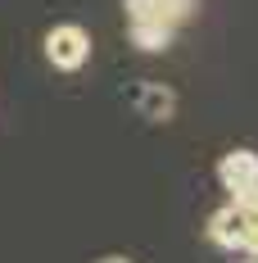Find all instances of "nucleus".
<instances>
[{"label":"nucleus","mask_w":258,"mask_h":263,"mask_svg":"<svg viewBox=\"0 0 258 263\" xmlns=\"http://www.w3.org/2000/svg\"><path fill=\"white\" fill-rule=\"evenodd\" d=\"M46 59H50L59 73H77L82 64L91 59V36H86V27L77 23H59L46 32Z\"/></svg>","instance_id":"f257e3e1"},{"label":"nucleus","mask_w":258,"mask_h":263,"mask_svg":"<svg viewBox=\"0 0 258 263\" xmlns=\"http://www.w3.org/2000/svg\"><path fill=\"white\" fill-rule=\"evenodd\" d=\"M200 0H123L127 23H154L163 32H177L181 23H190Z\"/></svg>","instance_id":"f03ea898"},{"label":"nucleus","mask_w":258,"mask_h":263,"mask_svg":"<svg viewBox=\"0 0 258 263\" xmlns=\"http://www.w3.org/2000/svg\"><path fill=\"white\" fill-rule=\"evenodd\" d=\"M217 182L231 200H245L258 186V155L254 150H227L222 163H217Z\"/></svg>","instance_id":"7ed1b4c3"},{"label":"nucleus","mask_w":258,"mask_h":263,"mask_svg":"<svg viewBox=\"0 0 258 263\" xmlns=\"http://www.w3.org/2000/svg\"><path fill=\"white\" fill-rule=\"evenodd\" d=\"M208 236L213 245H222V250H245V240H249V218L240 204H222V209L208 218Z\"/></svg>","instance_id":"20e7f679"},{"label":"nucleus","mask_w":258,"mask_h":263,"mask_svg":"<svg viewBox=\"0 0 258 263\" xmlns=\"http://www.w3.org/2000/svg\"><path fill=\"white\" fill-rule=\"evenodd\" d=\"M136 100H141V109H145L150 118H172V109H177V96H172L168 86H154V82L136 86Z\"/></svg>","instance_id":"39448f33"},{"label":"nucleus","mask_w":258,"mask_h":263,"mask_svg":"<svg viewBox=\"0 0 258 263\" xmlns=\"http://www.w3.org/2000/svg\"><path fill=\"white\" fill-rule=\"evenodd\" d=\"M127 36H131L136 50H163V46L172 41V32H163V27H154V23H131Z\"/></svg>","instance_id":"423d86ee"},{"label":"nucleus","mask_w":258,"mask_h":263,"mask_svg":"<svg viewBox=\"0 0 258 263\" xmlns=\"http://www.w3.org/2000/svg\"><path fill=\"white\" fill-rule=\"evenodd\" d=\"M100 263H131V259H127V254H104Z\"/></svg>","instance_id":"0eeeda50"},{"label":"nucleus","mask_w":258,"mask_h":263,"mask_svg":"<svg viewBox=\"0 0 258 263\" xmlns=\"http://www.w3.org/2000/svg\"><path fill=\"white\" fill-rule=\"evenodd\" d=\"M245 263H258V259H254V254H249V259H245Z\"/></svg>","instance_id":"6e6552de"}]
</instances>
